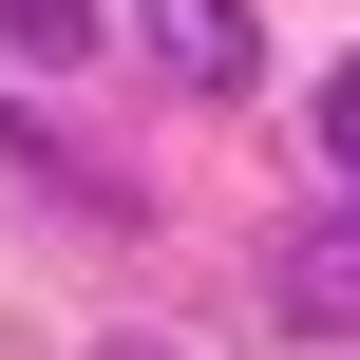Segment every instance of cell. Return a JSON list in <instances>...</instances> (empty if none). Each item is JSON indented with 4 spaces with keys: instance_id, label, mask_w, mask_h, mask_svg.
Returning a JSON list of instances; mask_svg holds the SVG:
<instances>
[{
    "instance_id": "4",
    "label": "cell",
    "mask_w": 360,
    "mask_h": 360,
    "mask_svg": "<svg viewBox=\"0 0 360 360\" xmlns=\"http://www.w3.org/2000/svg\"><path fill=\"white\" fill-rule=\"evenodd\" d=\"M323 171H342V190H360V57H342V76H323Z\"/></svg>"
},
{
    "instance_id": "1",
    "label": "cell",
    "mask_w": 360,
    "mask_h": 360,
    "mask_svg": "<svg viewBox=\"0 0 360 360\" xmlns=\"http://www.w3.org/2000/svg\"><path fill=\"white\" fill-rule=\"evenodd\" d=\"M133 38H152V76H190V95H247V76H266V19H247V0H133Z\"/></svg>"
},
{
    "instance_id": "2",
    "label": "cell",
    "mask_w": 360,
    "mask_h": 360,
    "mask_svg": "<svg viewBox=\"0 0 360 360\" xmlns=\"http://www.w3.org/2000/svg\"><path fill=\"white\" fill-rule=\"evenodd\" d=\"M266 304H285V323H360V209H323V228L266 266Z\"/></svg>"
},
{
    "instance_id": "3",
    "label": "cell",
    "mask_w": 360,
    "mask_h": 360,
    "mask_svg": "<svg viewBox=\"0 0 360 360\" xmlns=\"http://www.w3.org/2000/svg\"><path fill=\"white\" fill-rule=\"evenodd\" d=\"M0 38L19 57H95V0H0Z\"/></svg>"
}]
</instances>
